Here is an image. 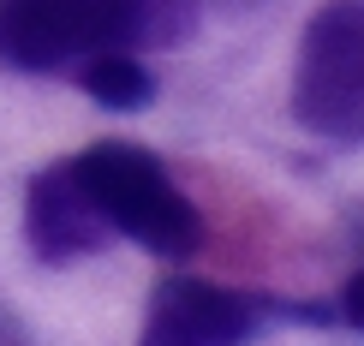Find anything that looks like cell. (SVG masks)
I'll return each mask as SVG.
<instances>
[{
	"mask_svg": "<svg viewBox=\"0 0 364 346\" xmlns=\"http://www.w3.org/2000/svg\"><path fill=\"white\" fill-rule=\"evenodd\" d=\"M203 0H0V66L72 72L90 54L186 48Z\"/></svg>",
	"mask_w": 364,
	"mask_h": 346,
	"instance_id": "6da1fadb",
	"label": "cell"
},
{
	"mask_svg": "<svg viewBox=\"0 0 364 346\" xmlns=\"http://www.w3.org/2000/svg\"><path fill=\"white\" fill-rule=\"evenodd\" d=\"M78 179L90 185L96 209L108 215L114 239H132V245L156 251V257H191L203 245V215L186 191L173 185L168 161L144 144H126V138H102L72 156Z\"/></svg>",
	"mask_w": 364,
	"mask_h": 346,
	"instance_id": "7a4b0ae2",
	"label": "cell"
},
{
	"mask_svg": "<svg viewBox=\"0 0 364 346\" xmlns=\"http://www.w3.org/2000/svg\"><path fill=\"white\" fill-rule=\"evenodd\" d=\"M293 119L316 138L364 144V0H323L293 60Z\"/></svg>",
	"mask_w": 364,
	"mask_h": 346,
	"instance_id": "3957f363",
	"label": "cell"
},
{
	"mask_svg": "<svg viewBox=\"0 0 364 346\" xmlns=\"http://www.w3.org/2000/svg\"><path fill=\"white\" fill-rule=\"evenodd\" d=\"M275 317V298L215 287L197 275H173L149 293V317L138 346H245Z\"/></svg>",
	"mask_w": 364,
	"mask_h": 346,
	"instance_id": "277c9868",
	"label": "cell"
},
{
	"mask_svg": "<svg viewBox=\"0 0 364 346\" xmlns=\"http://www.w3.org/2000/svg\"><path fill=\"white\" fill-rule=\"evenodd\" d=\"M108 239H114V227H108V215L96 209L90 185L78 179L72 156L54 161V168H42L24 185V245H30L36 263L72 269V263L96 257Z\"/></svg>",
	"mask_w": 364,
	"mask_h": 346,
	"instance_id": "5b68a950",
	"label": "cell"
},
{
	"mask_svg": "<svg viewBox=\"0 0 364 346\" xmlns=\"http://www.w3.org/2000/svg\"><path fill=\"white\" fill-rule=\"evenodd\" d=\"M72 78H78V90H84L90 102H102L108 114H138V108L156 102V72H149L138 54H119V48L78 60Z\"/></svg>",
	"mask_w": 364,
	"mask_h": 346,
	"instance_id": "8992f818",
	"label": "cell"
},
{
	"mask_svg": "<svg viewBox=\"0 0 364 346\" xmlns=\"http://www.w3.org/2000/svg\"><path fill=\"white\" fill-rule=\"evenodd\" d=\"M335 317H341V323H353L358 335H364V269H358L353 281H346V293H341V305H335Z\"/></svg>",
	"mask_w": 364,
	"mask_h": 346,
	"instance_id": "52a82bcc",
	"label": "cell"
}]
</instances>
